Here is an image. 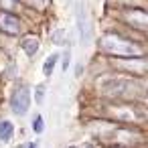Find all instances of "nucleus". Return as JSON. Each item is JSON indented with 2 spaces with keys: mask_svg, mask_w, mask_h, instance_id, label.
<instances>
[{
  "mask_svg": "<svg viewBox=\"0 0 148 148\" xmlns=\"http://www.w3.org/2000/svg\"><path fill=\"white\" fill-rule=\"evenodd\" d=\"M43 93H45V87H43V85H41V87H39V89H37V101H39V103H41V101H43Z\"/></svg>",
  "mask_w": 148,
  "mask_h": 148,
  "instance_id": "11",
  "label": "nucleus"
},
{
  "mask_svg": "<svg viewBox=\"0 0 148 148\" xmlns=\"http://www.w3.org/2000/svg\"><path fill=\"white\" fill-rule=\"evenodd\" d=\"M128 21H132L134 25H138V27H148V14H144V12H130L128 14Z\"/></svg>",
  "mask_w": 148,
  "mask_h": 148,
  "instance_id": "7",
  "label": "nucleus"
},
{
  "mask_svg": "<svg viewBox=\"0 0 148 148\" xmlns=\"http://www.w3.org/2000/svg\"><path fill=\"white\" fill-rule=\"evenodd\" d=\"M85 148H93V146H85Z\"/></svg>",
  "mask_w": 148,
  "mask_h": 148,
  "instance_id": "13",
  "label": "nucleus"
},
{
  "mask_svg": "<svg viewBox=\"0 0 148 148\" xmlns=\"http://www.w3.org/2000/svg\"><path fill=\"white\" fill-rule=\"evenodd\" d=\"M43 128H45V124H43V118H41V116H37V118L33 120V130H35L37 134H41V132H43Z\"/></svg>",
  "mask_w": 148,
  "mask_h": 148,
  "instance_id": "9",
  "label": "nucleus"
},
{
  "mask_svg": "<svg viewBox=\"0 0 148 148\" xmlns=\"http://www.w3.org/2000/svg\"><path fill=\"white\" fill-rule=\"evenodd\" d=\"M12 134H14V126H12L8 120H2V122H0V140H2V142H8V140L12 138Z\"/></svg>",
  "mask_w": 148,
  "mask_h": 148,
  "instance_id": "5",
  "label": "nucleus"
},
{
  "mask_svg": "<svg viewBox=\"0 0 148 148\" xmlns=\"http://www.w3.org/2000/svg\"><path fill=\"white\" fill-rule=\"evenodd\" d=\"M69 59H71V53L67 51V53H65V57H63V69H67V67H69Z\"/></svg>",
  "mask_w": 148,
  "mask_h": 148,
  "instance_id": "10",
  "label": "nucleus"
},
{
  "mask_svg": "<svg viewBox=\"0 0 148 148\" xmlns=\"http://www.w3.org/2000/svg\"><path fill=\"white\" fill-rule=\"evenodd\" d=\"M55 63H57V55H49L47 59H45V65H43V73L49 77L51 73H53V67H55Z\"/></svg>",
  "mask_w": 148,
  "mask_h": 148,
  "instance_id": "8",
  "label": "nucleus"
},
{
  "mask_svg": "<svg viewBox=\"0 0 148 148\" xmlns=\"http://www.w3.org/2000/svg\"><path fill=\"white\" fill-rule=\"evenodd\" d=\"M21 47H23V51H25L29 57H33V55L39 51V39H37V37H25L23 43H21Z\"/></svg>",
  "mask_w": 148,
  "mask_h": 148,
  "instance_id": "4",
  "label": "nucleus"
},
{
  "mask_svg": "<svg viewBox=\"0 0 148 148\" xmlns=\"http://www.w3.org/2000/svg\"><path fill=\"white\" fill-rule=\"evenodd\" d=\"M101 49L108 51V53H114V55H140L138 47L122 37H116V35H106L101 39Z\"/></svg>",
  "mask_w": 148,
  "mask_h": 148,
  "instance_id": "1",
  "label": "nucleus"
},
{
  "mask_svg": "<svg viewBox=\"0 0 148 148\" xmlns=\"http://www.w3.org/2000/svg\"><path fill=\"white\" fill-rule=\"evenodd\" d=\"M10 106H12V112H14V114H18V116L27 114V110H29V106H31V89H29L27 85L16 87L14 93H12Z\"/></svg>",
  "mask_w": 148,
  "mask_h": 148,
  "instance_id": "2",
  "label": "nucleus"
},
{
  "mask_svg": "<svg viewBox=\"0 0 148 148\" xmlns=\"http://www.w3.org/2000/svg\"><path fill=\"white\" fill-rule=\"evenodd\" d=\"M29 148H37V144H35V142H33V144H29Z\"/></svg>",
  "mask_w": 148,
  "mask_h": 148,
  "instance_id": "12",
  "label": "nucleus"
},
{
  "mask_svg": "<svg viewBox=\"0 0 148 148\" xmlns=\"http://www.w3.org/2000/svg\"><path fill=\"white\" fill-rule=\"evenodd\" d=\"M0 29L6 35H18L21 33V21L10 12H0Z\"/></svg>",
  "mask_w": 148,
  "mask_h": 148,
  "instance_id": "3",
  "label": "nucleus"
},
{
  "mask_svg": "<svg viewBox=\"0 0 148 148\" xmlns=\"http://www.w3.org/2000/svg\"><path fill=\"white\" fill-rule=\"evenodd\" d=\"M77 27H79V37H81V41H85V8H83L81 2H79V6H77Z\"/></svg>",
  "mask_w": 148,
  "mask_h": 148,
  "instance_id": "6",
  "label": "nucleus"
}]
</instances>
